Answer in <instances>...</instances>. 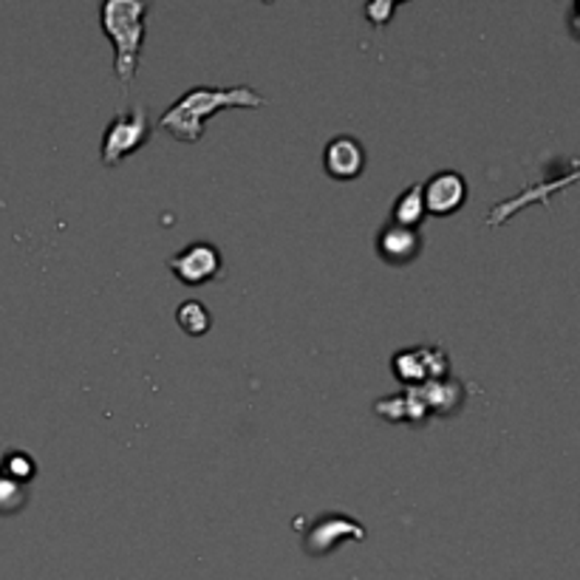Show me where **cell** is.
I'll return each mask as SVG.
<instances>
[{"mask_svg":"<svg viewBox=\"0 0 580 580\" xmlns=\"http://www.w3.org/2000/svg\"><path fill=\"white\" fill-rule=\"evenodd\" d=\"M267 105V97H261L256 88L249 85H196L185 91L170 108L159 117V128L167 131L176 142L196 145L204 137L210 119L222 111H258Z\"/></svg>","mask_w":580,"mask_h":580,"instance_id":"obj_1","label":"cell"},{"mask_svg":"<svg viewBox=\"0 0 580 580\" xmlns=\"http://www.w3.org/2000/svg\"><path fill=\"white\" fill-rule=\"evenodd\" d=\"M147 12L151 7L142 0H105L99 7V26L114 46V74L122 88H131L137 80L139 60L145 49Z\"/></svg>","mask_w":580,"mask_h":580,"instance_id":"obj_2","label":"cell"},{"mask_svg":"<svg viewBox=\"0 0 580 580\" xmlns=\"http://www.w3.org/2000/svg\"><path fill=\"white\" fill-rule=\"evenodd\" d=\"M147 139H151V117H147L145 105H137L131 111H119L111 122L105 125L99 159L105 167L122 165L139 147H145Z\"/></svg>","mask_w":580,"mask_h":580,"instance_id":"obj_3","label":"cell"},{"mask_svg":"<svg viewBox=\"0 0 580 580\" xmlns=\"http://www.w3.org/2000/svg\"><path fill=\"white\" fill-rule=\"evenodd\" d=\"M391 371L402 388H422L428 382L448 380L450 357L442 346H414L402 348L391 357Z\"/></svg>","mask_w":580,"mask_h":580,"instance_id":"obj_4","label":"cell"},{"mask_svg":"<svg viewBox=\"0 0 580 580\" xmlns=\"http://www.w3.org/2000/svg\"><path fill=\"white\" fill-rule=\"evenodd\" d=\"M368 530L359 524L352 516L343 512H325L320 519H315L309 524L304 535V553L311 558H325L332 555L338 546H343L346 541H366Z\"/></svg>","mask_w":580,"mask_h":580,"instance_id":"obj_5","label":"cell"},{"mask_svg":"<svg viewBox=\"0 0 580 580\" xmlns=\"http://www.w3.org/2000/svg\"><path fill=\"white\" fill-rule=\"evenodd\" d=\"M572 185H580V159L572 162V167H569L567 174L555 176V179L538 181V185H532V187H524L521 193L493 204L487 218H484V224H487V227H501L505 222H510L512 215H519L521 210L532 208V204H546V201L553 199L555 193H560V190H567V187H572Z\"/></svg>","mask_w":580,"mask_h":580,"instance_id":"obj_6","label":"cell"},{"mask_svg":"<svg viewBox=\"0 0 580 580\" xmlns=\"http://www.w3.org/2000/svg\"><path fill=\"white\" fill-rule=\"evenodd\" d=\"M167 270L174 272L176 281H181L185 286H204L210 281H215V277H222L224 258L215 244L196 241L190 247L179 249L167 261Z\"/></svg>","mask_w":580,"mask_h":580,"instance_id":"obj_7","label":"cell"},{"mask_svg":"<svg viewBox=\"0 0 580 580\" xmlns=\"http://www.w3.org/2000/svg\"><path fill=\"white\" fill-rule=\"evenodd\" d=\"M422 196H425L428 215L448 218V215H457L467 204V179L459 170H439L422 185Z\"/></svg>","mask_w":580,"mask_h":580,"instance_id":"obj_8","label":"cell"},{"mask_svg":"<svg viewBox=\"0 0 580 580\" xmlns=\"http://www.w3.org/2000/svg\"><path fill=\"white\" fill-rule=\"evenodd\" d=\"M323 170L334 181H354L366 170V147L352 133L329 139L323 151Z\"/></svg>","mask_w":580,"mask_h":580,"instance_id":"obj_9","label":"cell"},{"mask_svg":"<svg viewBox=\"0 0 580 580\" xmlns=\"http://www.w3.org/2000/svg\"><path fill=\"white\" fill-rule=\"evenodd\" d=\"M374 247H377V258L386 261L388 267H407V263H414L416 258L422 256L425 235H422V229L396 227V224L388 222L386 227H380V233H377Z\"/></svg>","mask_w":580,"mask_h":580,"instance_id":"obj_10","label":"cell"},{"mask_svg":"<svg viewBox=\"0 0 580 580\" xmlns=\"http://www.w3.org/2000/svg\"><path fill=\"white\" fill-rule=\"evenodd\" d=\"M374 414L391 422V425H414V428L430 419V411L422 400L419 388H402L396 394L382 396V400L374 402Z\"/></svg>","mask_w":580,"mask_h":580,"instance_id":"obj_11","label":"cell"},{"mask_svg":"<svg viewBox=\"0 0 580 580\" xmlns=\"http://www.w3.org/2000/svg\"><path fill=\"white\" fill-rule=\"evenodd\" d=\"M419 394L425 400V405H428L430 416H453L459 414V407L467 400V388L459 380H453V377H448V380L422 386Z\"/></svg>","mask_w":580,"mask_h":580,"instance_id":"obj_12","label":"cell"},{"mask_svg":"<svg viewBox=\"0 0 580 580\" xmlns=\"http://www.w3.org/2000/svg\"><path fill=\"white\" fill-rule=\"evenodd\" d=\"M428 218V210H425V196H422V185L405 187L400 196L394 199V208H391V218L388 222L396 224V227L419 229Z\"/></svg>","mask_w":580,"mask_h":580,"instance_id":"obj_13","label":"cell"},{"mask_svg":"<svg viewBox=\"0 0 580 580\" xmlns=\"http://www.w3.org/2000/svg\"><path fill=\"white\" fill-rule=\"evenodd\" d=\"M176 323L181 325L187 338H204L213 329V315L201 300H185L176 309Z\"/></svg>","mask_w":580,"mask_h":580,"instance_id":"obj_14","label":"cell"},{"mask_svg":"<svg viewBox=\"0 0 580 580\" xmlns=\"http://www.w3.org/2000/svg\"><path fill=\"white\" fill-rule=\"evenodd\" d=\"M0 473L17 484H32L37 476V462L26 450H7V457L0 459Z\"/></svg>","mask_w":580,"mask_h":580,"instance_id":"obj_15","label":"cell"},{"mask_svg":"<svg viewBox=\"0 0 580 580\" xmlns=\"http://www.w3.org/2000/svg\"><path fill=\"white\" fill-rule=\"evenodd\" d=\"M28 501V487L7 478L0 473V516H14L21 512Z\"/></svg>","mask_w":580,"mask_h":580,"instance_id":"obj_16","label":"cell"},{"mask_svg":"<svg viewBox=\"0 0 580 580\" xmlns=\"http://www.w3.org/2000/svg\"><path fill=\"white\" fill-rule=\"evenodd\" d=\"M394 12L396 3H391V0H374V3H368L366 7V17L371 26H388Z\"/></svg>","mask_w":580,"mask_h":580,"instance_id":"obj_17","label":"cell"},{"mask_svg":"<svg viewBox=\"0 0 580 580\" xmlns=\"http://www.w3.org/2000/svg\"><path fill=\"white\" fill-rule=\"evenodd\" d=\"M569 28H572V35L580 40V3L572 9V14H569Z\"/></svg>","mask_w":580,"mask_h":580,"instance_id":"obj_18","label":"cell"}]
</instances>
